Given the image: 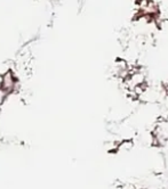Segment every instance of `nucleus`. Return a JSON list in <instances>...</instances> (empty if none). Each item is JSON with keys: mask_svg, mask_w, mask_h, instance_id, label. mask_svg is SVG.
Returning <instances> with one entry per match:
<instances>
[{"mask_svg": "<svg viewBox=\"0 0 168 189\" xmlns=\"http://www.w3.org/2000/svg\"><path fill=\"white\" fill-rule=\"evenodd\" d=\"M16 84V79L13 76V74L10 72H7L0 81V90L4 92L5 94H9L14 90Z\"/></svg>", "mask_w": 168, "mask_h": 189, "instance_id": "obj_1", "label": "nucleus"}, {"mask_svg": "<svg viewBox=\"0 0 168 189\" xmlns=\"http://www.w3.org/2000/svg\"><path fill=\"white\" fill-rule=\"evenodd\" d=\"M5 97H6V94H4L1 90H0V106H1V104L4 102V99H5Z\"/></svg>", "mask_w": 168, "mask_h": 189, "instance_id": "obj_2", "label": "nucleus"}]
</instances>
